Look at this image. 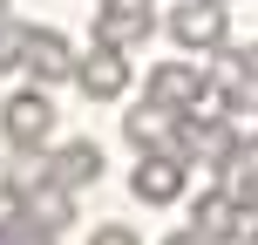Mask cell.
I'll list each match as a JSON object with an SVG mask.
<instances>
[{
  "label": "cell",
  "mask_w": 258,
  "mask_h": 245,
  "mask_svg": "<svg viewBox=\"0 0 258 245\" xmlns=\"http://www.w3.org/2000/svg\"><path fill=\"white\" fill-rule=\"evenodd\" d=\"M102 170H109V157H102V143H95V136H68V143H54V150H48V177H61L68 191H89Z\"/></svg>",
  "instance_id": "8"
},
{
  "label": "cell",
  "mask_w": 258,
  "mask_h": 245,
  "mask_svg": "<svg viewBox=\"0 0 258 245\" xmlns=\"http://www.w3.org/2000/svg\"><path fill=\"white\" fill-rule=\"evenodd\" d=\"M211 82H218L224 95L258 89V75H251V48H231V41H224V48H218V68H211Z\"/></svg>",
  "instance_id": "13"
},
{
  "label": "cell",
  "mask_w": 258,
  "mask_h": 245,
  "mask_svg": "<svg viewBox=\"0 0 258 245\" xmlns=\"http://www.w3.org/2000/svg\"><path fill=\"white\" fill-rule=\"evenodd\" d=\"M177 116H183V109H163V103L143 95V103L122 116V143H129L136 157H143V150H177Z\"/></svg>",
  "instance_id": "9"
},
{
  "label": "cell",
  "mask_w": 258,
  "mask_h": 245,
  "mask_svg": "<svg viewBox=\"0 0 258 245\" xmlns=\"http://www.w3.org/2000/svg\"><path fill=\"white\" fill-rule=\"evenodd\" d=\"M251 75H258V41H251Z\"/></svg>",
  "instance_id": "21"
},
{
  "label": "cell",
  "mask_w": 258,
  "mask_h": 245,
  "mask_svg": "<svg viewBox=\"0 0 258 245\" xmlns=\"http://www.w3.org/2000/svg\"><path fill=\"white\" fill-rule=\"evenodd\" d=\"M190 157L183 150H143L136 157V170H129V198L136 205H177L183 191H190Z\"/></svg>",
  "instance_id": "2"
},
{
  "label": "cell",
  "mask_w": 258,
  "mask_h": 245,
  "mask_svg": "<svg viewBox=\"0 0 258 245\" xmlns=\"http://www.w3.org/2000/svg\"><path fill=\"white\" fill-rule=\"evenodd\" d=\"M224 129H231L245 150H258V89H238L224 95Z\"/></svg>",
  "instance_id": "14"
},
{
  "label": "cell",
  "mask_w": 258,
  "mask_h": 245,
  "mask_svg": "<svg viewBox=\"0 0 258 245\" xmlns=\"http://www.w3.org/2000/svg\"><path fill=\"white\" fill-rule=\"evenodd\" d=\"M7 7H14V0H0V27H7Z\"/></svg>",
  "instance_id": "20"
},
{
  "label": "cell",
  "mask_w": 258,
  "mask_h": 245,
  "mask_svg": "<svg viewBox=\"0 0 258 245\" xmlns=\"http://www.w3.org/2000/svg\"><path fill=\"white\" fill-rule=\"evenodd\" d=\"M190 225L204 238H218V245H238V225H245V205H238L224 184H211V191H197L190 198Z\"/></svg>",
  "instance_id": "10"
},
{
  "label": "cell",
  "mask_w": 258,
  "mask_h": 245,
  "mask_svg": "<svg viewBox=\"0 0 258 245\" xmlns=\"http://www.w3.org/2000/svg\"><path fill=\"white\" fill-rule=\"evenodd\" d=\"M27 211H34L41 225H54V232H68V225H75V191H68L61 177H48L34 198H27Z\"/></svg>",
  "instance_id": "11"
},
{
  "label": "cell",
  "mask_w": 258,
  "mask_h": 245,
  "mask_svg": "<svg viewBox=\"0 0 258 245\" xmlns=\"http://www.w3.org/2000/svg\"><path fill=\"white\" fill-rule=\"evenodd\" d=\"M0 75H21V21L0 27Z\"/></svg>",
  "instance_id": "16"
},
{
  "label": "cell",
  "mask_w": 258,
  "mask_h": 245,
  "mask_svg": "<svg viewBox=\"0 0 258 245\" xmlns=\"http://www.w3.org/2000/svg\"><path fill=\"white\" fill-rule=\"evenodd\" d=\"M89 245H143V238H136V225H116V218H109V225L89 232Z\"/></svg>",
  "instance_id": "17"
},
{
  "label": "cell",
  "mask_w": 258,
  "mask_h": 245,
  "mask_svg": "<svg viewBox=\"0 0 258 245\" xmlns=\"http://www.w3.org/2000/svg\"><path fill=\"white\" fill-rule=\"evenodd\" d=\"M41 184H48V164H27V157H21V164L0 170V205H27Z\"/></svg>",
  "instance_id": "15"
},
{
  "label": "cell",
  "mask_w": 258,
  "mask_h": 245,
  "mask_svg": "<svg viewBox=\"0 0 258 245\" xmlns=\"http://www.w3.org/2000/svg\"><path fill=\"white\" fill-rule=\"evenodd\" d=\"M238 245H258V211H245V225H238Z\"/></svg>",
  "instance_id": "19"
},
{
  "label": "cell",
  "mask_w": 258,
  "mask_h": 245,
  "mask_svg": "<svg viewBox=\"0 0 258 245\" xmlns=\"http://www.w3.org/2000/svg\"><path fill=\"white\" fill-rule=\"evenodd\" d=\"M75 62H82V55L68 48L61 27H27V21H21V75H27V82H41V89L75 82Z\"/></svg>",
  "instance_id": "4"
},
{
  "label": "cell",
  "mask_w": 258,
  "mask_h": 245,
  "mask_svg": "<svg viewBox=\"0 0 258 245\" xmlns=\"http://www.w3.org/2000/svg\"><path fill=\"white\" fill-rule=\"evenodd\" d=\"M95 41H109V48H136V41L156 34V7L150 0H95Z\"/></svg>",
  "instance_id": "7"
},
{
  "label": "cell",
  "mask_w": 258,
  "mask_h": 245,
  "mask_svg": "<svg viewBox=\"0 0 258 245\" xmlns=\"http://www.w3.org/2000/svg\"><path fill=\"white\" fill-rule=\"evenodd\" d=\"M61 232L54 225H41L27 205H7V218H0V245H54Z\"/></svg>",
  "instance_id": "12"
},
{
  "label": "cell",
  "mask_w": 258,
  "mask_h": 245,
  "mask_svg": "<svg viewBox=\"0 0 258 245\" xmlns=\"http://www.w3.org/2000/svg\"><path fill=\"white\" fill-rule=\"evenodd\" d=\"M163 245H218V238H204V232H197V225H177V232H170Z\"/></svg>",
  "instance_id": "18"
},
{
  "label": "cell",
  "mask_w": 258,
  "mask_h": 245,
  "mask_svg": "<svg viewBox=\"0 0 258 245\" xmlns=\"http://www.w3.org/2000/svg\"><path fill=\"white\" fill-rule=\"evenodd\" d=\"M54 95L41 89V82H27V89H14L7 103H0V136H7L14 157H48L54 150Z\"/></svg>",
  "instance_id": "1"
},
{
  "label": "cell",
  "mask_w": 258,
  "mask_h": 245,
  "mask_svg": "<svg viewBox=\"0 0 258 245\" xmlns=\"http://www.w3.org/2000/svg\"><path fill=\"white\" fill-rule=\"evenodd\" d=\"M129 82H136V68H129V48H109V41H95L89 55L75 62V89L89 95V103H122Z\"/></svg>",
  "instance_id": "5"
},
{
  "label": "cell",
  "mask_w": 258,
  "mask_h": 245,
  "mask_svg": "<svg viewBox=\"0 0 258 245\" xmlns=\"http://www.w3.org/2000/svg\"><path fill=\"white\" fill-rule=\"evenodd\" d=\"M143 95L163 109H204L211 103V68L197 62H156L150 75H143Z\"/></svg>",
  "instance_id": "6"
},
{
  "label": "cell",
  "mask_w": 258,
  "mask_h": 245,
  "mask_svg": "<svg viewBox=\"0 0 258 245\" xmlns=\"http://www.w3.org/2000/svg\"><path fill=\"white\" fill-rule=\"evenodd\" d=\"M231 34V0H183L170 7V41L183 55H218Z\"/></svg>",
  "instance_id": "3"
}]
</instances>
